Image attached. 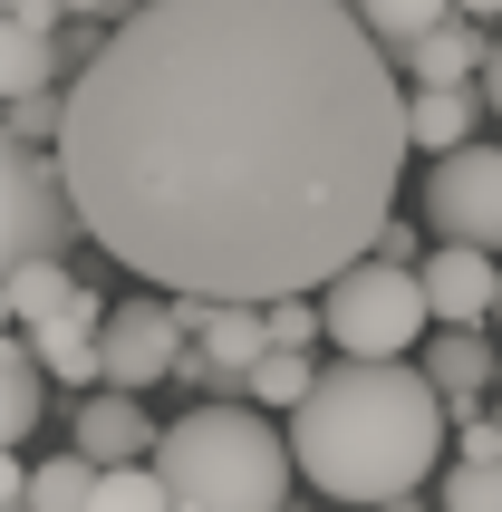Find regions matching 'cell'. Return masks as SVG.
Instances as JSON below:
<instances>
[{"label":"cell","instance_id":"cell-25","mask_svg":"<svg viewBox=\"0 0 502 512\" xmlns=\"http://www.w3.org/2000/svg\"><path fill=\"white\" fill-rule=\"evenodd\" d=\"M10 29H68V0H0Z\"/></svg>","mask_w":502,"mask_h":512},{"label":"cell","instance_id":"cell-10","mask_svg":"<svg viewBox=\"0 0 502 512\" xmlns=\"http://www.w3.org/2000/svg\"><path fill=\"white\" fill-rule=\"evenodd\" d=\"M68 445H78L87 464H155V445L165 435L145 426V406L136 397H116V387H97V397H78V416H68Z\"/></svg>","mask_w":502,"mask_h":512},{"label":"cell","instance_id":"cell-2","mask_svg":"<svg viewBox=\"0 0 502 512\" xmlns=\"http://www.w3.org/2000/svg\"><path fill=\"white\" fill-rule=\"evenodd\" d=\"M290 455L329 503H406L445 455V397L406 358H338L319 368V397L290 416Z\"/></svg>","mask_w":502,"mask_h":512},{"label":"cell","instance_id":"cell-19","mask_svg":"<svg viewBox=\"0 0 502 512\" xmlns=\"http://www.w3.org/2000/svg\"><path fill=\"white\" fill-rule=\"evenodd\" d=\"M242 397H261V406H290V416H300V406L319 397V368H309V358H290V348H271V358L251 368V387H242Z\"/></svg>","mask_w":502,"mask_h":512},{"label":"cell","instance_id":"cell-1","mask_svg":"<svg viewBox=\"0 0 502 512\" xmlns=\"http://www.w3.org/2000/svg\"><path fill=\"white\" fill-rule=\"evenodd\" d=\"M406 107L358 0H145L68 87L58 174L145 290L280 310L377 261Z\"/></svg>","mask_w":502,"mask_h":512},{"label":"cell","instance_id":"cell-24","mask_svg":"<svg viewBox=\"0 0 502 512\" xmlns=\"http://www.w3.org/2000/svg\"><path fill=\"white\" fill-rule=\"evenodd\" d=\"M136 10H145V0H68V20H97L107 39H116L126 20H136Z\"/></svg>","mask_w":502,"mask_h":512},{"label":"cell","instance_id":"cell-18","mask_svg":"<svg viewBox=\"0 0 502 512\" xmlns=\"http://www.w3.org/2000/svg\"><path fill=\"white\" fill-rule=\"evenodd\" d=\"M358 20L377 29V49H387V58H406L416 39H435V29L464 20V10H454V0H358Z\"/></svg>","mask_w":502,"mask_h":512},{"label":"cell","instance_id":"cell-23","mask_svg":"<svg viewBox=\"0 0 502 512\" xmlns=\"http://www.w3.org/2000/svg\"><path fill=\"white\" fill-rule=\"evenodd\" d=\"M464 464H502V416H464Z\"/></svg>","mask_w":502,"mask_h":512},{"label":"cell","instance_id":"cell-26","mask_svg":"<svg viewBox=\"0 0 502 512\" xmlns=\"http://www.w3.org/2000/svg\"><path fill=\"white\" fill-rule=\"evenodd\" d=\"M483 97H493V116H502V29H493V68H483Z\"/></svg>","mask_w":502,"mask_h":512},{"label":"cell","instance_id":"cell-7","mask_svg":"<svg viewBox=\"0 0 502 512\" xmlns=\"http://www.w3.org/2000/svg\"><path fill=\"white\" fill-rule=\"evenodd\" d=\"M184 300H126V310L107 319V339H97V358H107V387L116 397H145V387H165L174 368H184Z\"/></svg>","mask_w":502,"mask_h":512},{"label":"cell","instance_id":"cell-20","mask_svg":"<svg viewBox=\"0 0 502 512\" xmlns=\"http://www.w3.org/2000/svg\"><path fill=\"white\" fill-rule=\"evenodd\" d=\"M97 512H174V493H165L155 464H116L107 484H97Z\"/></svg>","mask_w":502,"mask_h":512},{"label":"cell","instance_id":"cell-3","mask_svg":"<svg viewBox=\"0 0 502 512\" xmlns=\"http://www.w3.org/2000/svg\"><path fill=\"white\" fill-rule=\"evenodd\" d=\"M290 464L300 455L261 406H194L155 445V474H165L174 512H280L290 503Z\"/></svg>","mask_w":502,"mask_h":512},{"label":"cell","instance_id":"cell-12","mask_svg":"<svg viewBox=\"0 0 502 512\" xmlns=\"http://www.w3.org/2000/svg\"><path fill=\"white\" fill-rule=\"evenodd\" d=\"M0 87H10V107L20 97H68V29H0Z\"/></svg>","mask_w":502,"mask_h":512},{"label":"cell","instance_id":"cell-22","mask_svg":"<svg viewBox=\"0 0 502 512\" xmlns=\"http://www.w3.org/2000/svg\"><path fill=\"white\" fill-rule=\"evenodd\" d=\"M309 339H329V310H319V300H280V310H271V348L309 358Z\"/></svg>","mask_w":502,"mask_h":512},{"label":"cell","instance_id":"cell-27","mask_svg":"<svg viewBox=\"0 0 502 512\" xmlns=\"http://www.w3.org/2000/svg\"><path fill=\"white\" fill-rule=\"evenodd\" d=\"M454 10H464V20H474V29H483V20H493V10H502V0H454Z\"/></svg>","mask_w":502,"mask_h":512},{"label":"cell","instance_id":"cell-16","mask_svg":"<svg viewBox=\"0 0 502 512\" xmlns=\"http://www.w3.org/2000/svg\"><path fill=\"white\" fill-rule=\"evenodd\" d=\"M39 406H49V358L29 339H10V358H0V435L20 445V435L39 426Z\"/></svg>","mask_w":502,"mask_h":512},{"label":"cell","instance_id":"cell-28","mask_svg":"<svg viewBox=\"0 0 502 512\" xmlns=\"http://www.w3.org/2000/svg\"><path fill=\"white\" fill-rule=\"evenodd\" d=\"M493 319H502V310H493Z\"/></svg>","mask_w":502,"mask_h":512},{"label":"cell","instance_id":"cell-17","mask_svg":"<svg viewBox=\"0 0 502 512\" xmlns=\"http://www.w3.org/2000/svg\"><path fill=\"white\" fill-rule=\"evenodd\" d=\"M97 484H107V464H87L68 445V455L29 464V512H97Z\"/></svg>","mask_w":502,"mask_h":512},{"label":"cell","instance_id":"cell-9","mask_svg":"<svg viewBox=\"0 0 502 512\" xmlns=\"http://www.w3.org/2000/svg\"><path fill=\"white\" fill-rule=\"evenodd\" d=\"M416 281H425L435 329H474V319L502 310V271H493V252H474V242H435V252L416 261Z\"/></svg>","mask_w":502,"mask_h":512},{"label":"cell","instance_id":"cell-11","mask_svg":"<svg viewBox=\"0 0 502 512\" xmlns=\"http://www.w3.org/2000/svg\"><path fill=\"white\" fill-rule=\"evenodd\" d=\"M184 329L223 368V387H251V368L271 358V310H242V300H184Z\"/></svg>","mask_w":502,"mask_h":512},{"label":"cell","instance_id":"cell-15","mask_svg":"<svg viewBox=\"0 0 502 512\" xmlns=\"http://www.w3.org/2000/svg\"><path fill=\"white\" fill-rule=\"evenodd\" d=\"M483 107H493L483 87H416V107H406V126H416V155H435V165H445V155H464Z\"/></svg>","mask_w":502,"mask_h":512},{"label":"cell","instance_id":"cell-14","mask_svg":"<svg viewBox=\"0 0 502 512\" xmlns=\"http://www.w3.org/2000/svg\"><path fill=\"white\" fill-rule=\"evenodd\" d=\"M425 377H435V397H445L454 416H483V387H493V348H483L474 329H435V339H425Z\"/></svg>","mask_w":502,"mask_h":512},{"label":"cell","instance_id":"cell-6","mask_svg":"<svg viewBox=\"0 0 502 512\" xmlns=\"http://www.w3.org/2000/svg\"><path fill=\"white\" fill-rule=\"evenodd\" d=\"M0 203H10V271H39V261H58L68 242H87V213L78 194H68V174H58V155H39V145H10V174H0Z\"/></svg>","mask_w":502,"mask_h":512},{"label":"cell","instance_id":"cell-21","mask_svg":"<svg viewBox=\"0 0 502 512\" xmlns=\"http://www.w3.org/2000/svg\"><path fill=\"white\" fill-rule=\"evenodd\" d=\"M445 512H502V464H464L445 474Z\"/></svg>","mask_w":502,"mask_h":512},{"label":"cell","instance_id":"cell-5","mask_svg":"<svg viewBox=\"0 0 502 512\" xmlns=\"http://www.w3.org/2000/svg\"><path fill=\"white\" fill-rule=\"evenodd\" d=\"M319 310H329L338 358H377V368H396V358H406V348H425V329H435L425 281L406 271V261H358L348 281L319 290Z\"/></svg>","mask_w":502,"mask_h":512},{"label":"cell","instance_id":"cell-8","mask_svg":"<svg viewBox=\"0 0 502 512\" xmlns=\"http://www.w3.org/2000/svg\"><path fill=\"white\" fill-rule=\"evenodd\" d=\"M425 223L445 242H502V145H464L425 174Z\"/></svg>","mask_w":502,"mask_h":512},{"label":"cell","instance_id":"cell-4","mask_svg":"<svg viewBox=\"0 0 502 512\" xmlns=\"http://www.w3.org/2000/svg\"><path fill=\"white\" fill-rule=\"evenodd\" d=\"M10 319H20V339L49 358L58 387H107V358H97V339H107V300L68 271V261H39V271H10Z\"/></svg>","mask_w":502,"mask_h":512},{"label":"cell","instance_id":"cell-13","mask_svg":"<svg viewBox=\"0 0 502 512\" xmlns=\"http://www.w3.org/2000/svg\"><path fill=\"white\" fill-rule=\"evenodd\" d=\"M406 68V87H474L483 68H493V39H483L474 20H445L435 39H416V49L396 58Z\"/></svg>","mask_w":502,"mask_h":512}]
</instances>
